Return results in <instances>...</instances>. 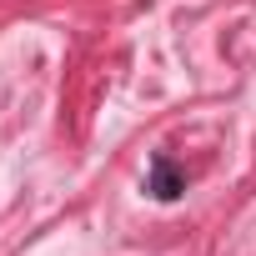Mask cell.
I'll list each match as a JSON object with an SVG mask.
<instances>
[{"mask_svg":"<svg viewBox=\"0 0 256 256\" xmlns=\"http://www.w3.org/2000/svg\"><path fill=\"white\" fill-rule=\"evenodd\" d=\"M151 196H161V201H176L181 191H186V176L171 166V156H156L151 161V186H146Z\"/></svg>","mask_w":256,"mask_h":256,"instance_id":"6da1fadb","label":"cell"}]
</instances>
